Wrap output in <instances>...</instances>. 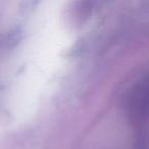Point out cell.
<instances>
[{"label": "cell", "instance_id": "obj_1", "mask_svg": "<svg viewBox=\"0 0 149 149\" xmlns=\"http://www.w3.org/2000/svg\"><path fill=\"white\" fill-rule=\"evenodd\" d=\"M130 116L132 123L137 127L139 132V147L142 146V136L141 133L146 135L147 123V107H148V88L147 80L139 81L134 87L130 96ZM145 142V141H144Z\"/></svg>", "mask_w": 149, "mask_h": 149}]
</instances>
